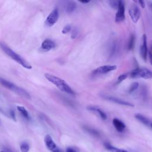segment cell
Instances as JSON below:
<instances>
[{"label":"cell","mask_w":152,"mask_h":152,"mask_svg":"<svg viewBox=\"0 0 152 152\" xmlns=\"http://www.w3.org/2000/svg\"><path fill=\"white\" fill-rule=\"evenodd\" d=\"M129 14L132 21L136 23L141 17V11L139 7L135 4H131L129 9Z\"/></svg>","instance_id":"8992f818"},{"label":"cell","mask_w":152,"mask_h":152,"mask_svg":"<svg viewBox=\"0 0 152 152\" xmlns=\"http://www.w3.org/2000/svg\"><path fill=\"white\" fill-rule=\"evenodd\" d=\"M118 2H119V1H109V4L110 6L113 9H116V10L118 8Z\"/></svg>","instance_id":"cb8c5ba5"},{"label":"cell","mask_w":152,"mask_h":152,"mask_svg":"<svg viewBox=\"0 0 152 152\" xmlns=\"http://www.w3.org/2000/svg\"><path fill=\"white\" fill-rule=\"evenodd\" d=\"M87 108L88 110L96 112L103 120H106L107 119L106 114L101 109L99 108L98 107L94 106H87Z\"/></svg>","instance_id":"5bb4252c"},{"label":"cell","mask_w":152,"mask_h":152,"mask_svg":"<svg viewBox=\"0 0 152 152\" xmlns=\"http://www.w3.org/2000/svg\"><path fill=\"white\" fill-rule=\"evenodd\" d=\"M112 122L114 127L118 132H122L124 131L126 126L125 124L121 120H119L118 118H114L112 121Z\"/></svg>","instance_id":"9a60e30c"},{"label":"cell","mask_w":152,"mask_h":152,"mask_svg":"<svg viewBox=\"0 0 152 152\" xmlns=\"http://www.w3.org/2000/svg\"><path fill=\"white\" fill-rule=\"evenodd\" d=\"M8 115L15 122L16 121V116H15V112L14 110H10L8 112Z\"/></svg>","instance_id":"484cf974"},{"label":"cell","mask_w":152,"mask_h":152,"mask_svg":"<svg viewBox=\"0 0 152 152\" xmlns=\"http://www.w3.org/2000/svg\"><path fill=\"white\" fill-rule=\"evenodd\" d=\"M138 2L140 4V6L142 7V8H144L145 6V2L144 1H138Z\"/></svg>","instance_id":"83f0119b"},{"label":"cell","mask_w":152,"mask_h":152,"mask_svg":"<svg viewBox=\"0 0 152 152\" xmlns=\"http://www.w3.org/2000/svg\"><path fill=\"white\" fill-rule=\"evenodd\" d=\"M138 86H139V84L138 83H137V82L133 83L129 87V91H128L129 93H132V92L134 91L135 90H137L138 88Z\"/></svg>","instance_id":"603a6c76"},{"label":"cell","mask_w":152,"mask_h":152,"mask_svg":"<svg viewBox=\"0 0 152 152\" xmlns=\"http://www.w3.org/2000/svg\"><path fill=\"white\" fill-rule=\"evenodd\" d=\"M102 97L107 100H109L110 102L117 103L118 104H121V105H123V106H129V107H134V104L129 102L125 101L124 100L115 97H113V96H107V95H102Z\"/></svg>","instance_id":"9c48e42d"},{"label":"cell","mask_w":152,"mask_h":152,"mask_svg":"<svg viewBox=\"0 0 152 152\" xmlns=\"http://www.w3.org/2000/svg\"><path fill=\"white\" fill-rule=\"evenodd\" d=\"M135 117L141 123L145 125L147 127H149L150 128H151V121L150 119L147 118V117H145V116H143V115H142L140 113L136 114L135 115Z\"/></svg>","instance_id":"4fadbf2b"},{"label":"cell","mask_w":152,"mask_h":152,"mask_svg":"<svg viewBox=\"0 0 152 152\" xmlns=\"http://www.w3.org/2000/svg\"><path fill=\"white\" fill-rule=\"evenodd\" d=\"M52 152H62V151L61 150V149H60L58 147L55 150H53Z\"/></svg>","instance_id":"f1b7e54d"},{"label":"cell","mask_w":152,"mask_h":152,"mask_svg":"<svg viewBox=\"0 0 152 152\" xmlns=\"http://www.w3.org/2000/svg\"><path fill=\"white\" fill-rule=\"evenodd\" d=\"M0 112H1V113H4V115H6V113H5V112L4 111V110L0 107Z\"/></svg>","instance_id":"4dcf8cb0"},{"label":"cell","mask_w":152,"mask_h":152,"mask_svg":"<svg viewBox=\"0 0 152 152\" xmlns=\"http://www.w3.org/2000/svg\"><path fill=\"white\" fill-rule=\"evenodd\" d=\"M45 77L49 82L53 84L61 91L71 95L75 94L74 90L64 80L49 73H45Z\"/></svg>","instance_id":"7a4b0ae2"},{"label":"cell","mask_w":152,"mask_h":152,"mask_svg":"<svg viewBox=\"0 0 152 152\" xmlns=\"http://www.w3.org/2000/svg\"><path fill=\"white\" fill-rule=\"evenodd\" d=\"M84 129L86 131H87L88 133H90V134L94 135V136H96V137H99L100 136V134L99 132L93 129V128H90V127H88V126H84Z\"/></svg>","instance_id":"ffe728a7"},{"label":"cell","mask_w":152,"mask_h":152,"mask_svg":"<svg viewBox=\"0 0 152 152\" xmlns=\"http://www.w3.org/2000/svg\"><path fill=\"white\" fill-rule=\"evenodd\" d=\"M131 78H142L144 79H150L152 77L151 71L146 68H137L130 72Z\"/></svg>","instance_id":"277c9868"},{"label":"cell","mask_w":152,"mask_h":152,"mask_svg":"<svg viewBox=\"0 0 152 152\" xmlns=\"http://www.w3.org/2000/svg\"><path fill=\"white\" fill-rule=\"evenodd\" d=\"M104 145L106 148H107L108 150H109L111 152H128L125 150L121 149V148H118L115 147H113L111 144H110L109 142H105Z\"/></svg>","instance_id":"e0dca14e"},{"label":"cell","mask_w":152,"mask_h":152,"mask_svg":"<svg viewBox=\"0 0 152 152\" xmlns=\"http://www.w3.org/2000/svg\"><path fill=\"white\" fill-rule=\"evenodd\" d=\"M80 2L81 3H84V4H87V3H88L90 2V1H80Z\"/></svg>","instance_id":"f546056e"},{"label":"cell","mask_w":152,"mask_h":152,"mask_svg":"<svg viewBox=\"0 0 152 152\" xmlns=\"http://www.w3.org/2000/svg\"><path fill=\"white\" fill-rule=\"evenodd\" d=\"M1 152H5V151H1Z\"/></svg>","instance_id":"1f68e13d"},{"label":"cell","mask_w":152,"mask_h":152,"mask_svg":"<svg viewBox=\"0 0 152 152\" xmlns=\"http://www.w3.org/2000/svg\"><path fill=\"white\" fill-rule=\"evenodd\" d=\"M125 19V5L122 1L119 0L115 15V21L120 23Z\"/></svg>","instance_id":"52a82bcc"},{"label":"cell","mask_w":152,"mask_h":152,"mask_svg":"<svg viewBox=\"0 0 152 152\" xmlns=\"http://www.w3.org/2000/svg\"><path fill=\"white\" fill-rule=\"evenodd\" d=\"M128 77V73H124V74H121V75H119V77H118V79H117V83H119L122 82V81L125 80Z\"/></svg>","instance_id":"7402d4cb"},{"label":"cell","mask_w":152,"mask_h":152,"mask_svg":"<svg viewBox=\"0 0 152 152\" xmlns=\"http://www.w3.org/2000/svg\"><path fill=\"white\" fill-rule=\"evenodd\" d=\"M148 48L147 45V37L145 34H143L142 36V42L140 48V55L142 59L146 61L147 59L148 55Z\"/></svg>","instance_id":"30bf717a"},{"label":"cell","mask_w":152,"mask_h":152,"mask_svg":"<svg viewBox=\"0 0 152 152\" xmlns=\"http://www.w3.org/2000/svg\"><path fill=\"white\" fill-rule=\"evenodd\" d=\"M20 150L21 152H28L29 151V145L27 142H23L20 145Z\"/></svg>","instance_id":"44dd1931"},{"label":"cell","mask_w":152,"mask_h":152,"mask_svg":"<svg viewBox=\"0 0 152 152\" xmlns=\"http://www.w3.org/2000/svg\"><path fill=\"white\" fill-rule=\"evenodd\" d=\"M0 124H1V122H0Z\"/></svg>","instance_id":"d6a6232c"},{"label":"cell","mask_w":152,"mask_h":152,"mask_svg":"<svg viewBox=\"0 0 152 152\" xmlns=\"http://www.w3.org/2000/svg\"><path fill=\"white\" fill-rule=\"evenodd\" d=\"M44 141H45L46 147L51 152H52L53 150H55L58 147V146L56 145V144L53 140L51 136L49 134H47L45 135V137L44 138Z\"/></svg>","instance_id":"7c38bea8"},{"label":"cell","mask_w":152,"mask_h":152,"mask_svg":"<svg viewBox=\"0 0 152 152\" xmlns=\"http://www.w3.org/2000/svg\"><path fill=\"white\" fill-rule=\"evenodd\" d=\"M0 48L4 52L5 54H7L8 56H10L11 59L15 61L16 62L21 65L25 68L27 69H31V65L27 62L24 58H23L21 56L17 53L12 49H11L9 46H8L5 43L0 42Z\"/></svg>","instance_id":"6da1fadb"},{"label":"cell","mask_w":152,"mask_h":152,"mask_svg":"<svg viewBox=\"0 0 152 152\" xmlns=\"http://www.w3.org/2000/svg\"><path fill=\"white\" fill-rule=\"evenodd\" d=\"M71 30V26L69 24H66L64 27V28L62 30V33L63 34H66V33H68Z\"/></svg>","instance_id":"d4e9b609"},{"label":"cell","mask_w":152,"mask_h":152,"mask_svg":"<svg viewBox=\"0 0 152 152\" xmlns=\"http://www.w3.org/2000/svg\"><path fill=\"white\" fill-rule=\"evenodd\" d=\"M77 8V5L75 2L74 1H68L66 3V7H65V10L66 12L68 14L73 12Z\"/></svg>","instance_id":"2e32d148"},{"label":"cell","mask_w":152,"mask_h":152,"mask_svg":"<svg viewBox=\"0 0 152 152\" xmlns=\"http://www.w3.org/2000/svg\"><path fill=\"white\" fill-rule=\"evenodd\" d=\"M59 18V11L58 8H55L49 14L45 20V25L47 27L53 26Z\"/></svg>","instance_id":"5b68a950"},{"label":"cell","mask_w":152,"mask_h":152,"mask_svg":"<svg viewBox=\"0 0 152 152\" xmlns=\"http://www.w3.org/2000/svg\"><path fill=\"white\" fill-rule=\"evenodd\" d=\"M135 37L134 34H132L129 37V39L127 45V49L129 50H132L135 46Z\"/></svg>","instance_id":"d6986e66"},{"label":"cell","mask_w":152,"mask_h":152,"mask_svg":"<svg viewBox=\"0 0 152 152\" xmlns=\"http://www.w3.org/2000/svg\"><path fill=\"white\" fill-rule=\"evenodd\" d=\"M55 47V42L49 39H46L44 40L42 43L40 49L43 52H48L53 49Z\"/></svg>","instance_id":"8fae6325"},{"label":"cell","mask_w":152,"mask_h":152,"mask_svg":"<svg viewBox=\"0 0 152 152\" xmlns=\"http://www.w3.org/2000/svg\"><path fill=\"white\" fill-rule=\"evenodd\" d=\"M117 66L115 65H102L93 71V74L94 75H100L108 73L112 71H114L116 69Z\"/></svg>","instance_id":"ba28073f"},{"label":"cell","mask_w":152,"mask_h":152,"mask_svg":"<svg viewBox=\"0 0 152 152\" xmlns=\"http://www.w3.org/2000/svg\"><path fill=\"white\" fill-rule=\"evenodd\" d=\"M66 152H77L75 149H74L73 148L71 147H68L66 148Z\"/></svg>","instance_id":"4316f807"},{"label":"cell","mask_w":152,"mask_h":152,"mask_svg":"<svg viewBox=\"0 0 152 152\" xmlns=\"http://www.w3.org/2000/svg\"><path fill=\"white\" fill-rule=\"evenodd\" d=\"M0 84L5 88L13 91L14 93L23 97H24L27 99H31L30 94L26 90L23 89L20 87H18V86L14 84V83L10 82L8 80H7L2 77H0Z\"/></svg>","instance_id":"3957f363"},{"label":"cell","mask_w":152,"mask_h":152,"mask_svg":"<svg viewBox=\"0 0 152 152\" xmlns=\"http://www.w3.org/2000/svg\"><path fill=\"white\" fill-rule=\"evenodd\" d=\"M17 110L20 112V113L21 114V115L26 119L29 120L30 119V116L27 112V110L26 109V108L21 106H17Z\"/></svg>","instance_id":"ac0fdd59"}]
</instances>
